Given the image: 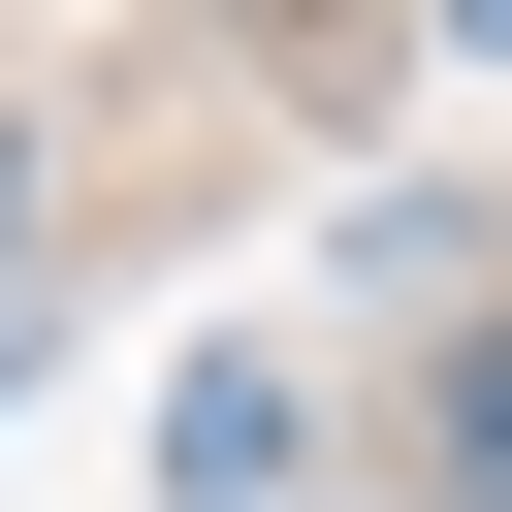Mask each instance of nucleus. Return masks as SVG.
Here are the masks:
<instances>
[{
    "label": "nucleus",
    "mask_w": 512,
    "mask_h": 512,
    "mask_svg": "<svg viewBox=\"0 0 512 512\" xmlns=\"http://www.w3.org/2000/svg\"><path fill=\"white\" fill-rule=\"evenodd\" d=\"M448 480H480V512H512V352H480V384H448Z\"/></svg>",
    "instance_id": "1"
},
{
    "label": "nucleus",
    "mask_w": 512,
    "mask_h": 512,
    "mask_svg": "<svg viewBox=\"0 0 512 512\" xmlns=\"http://www.w3.org/2000/svg\"><path fill=\"white\" fill-rule=\"evenodd\" d=\"M0 256H32V128H0Z\"/></svg>",
    "instance_id": "2"
},
{
    "label": "nucleus",
    "mask_w": 512,
    "mask_h": 512,
    "mask_svg": "<svg viewBox=\"0 0 512 512\" xmlns=\"http://www.w3.org/2000/svg\"><path fill=\"white\" fill-rule=\"evenodd\" d=\"M448 32H512V0H448Z\"/></svg>",
    "instance_id": "3"
}]
</instances>
